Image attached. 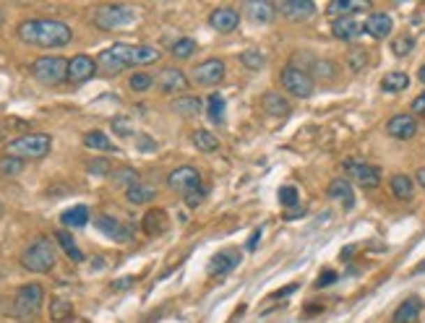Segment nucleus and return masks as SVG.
<instances>
[{
  "instance_id": "nucleus-1",
  "label": "nucleus",
  "mask_w": 425,
  "mask_h": 323,
  "mask_svg": "<svg viewBox=\"0 0 425 323\" xmlns=\"http://www.w3.org/2000/svg\"><path fill=\"white\" fill-rule=\"evenodd\" d=\"M16 34L24 45L40 50H60L73 40V31H70L68 24H63L58 19H45V16L21 21Z\"/></svg>"
},
{
  "instance_id": "nucleus-2",
  "label": "nucleus",
  "mask_w": 425,
  "mask_h": 323,
  "mask_svg": "<svg viewBox=\"0 0 425 323\" xmlns=\"http://www.w3.org/2000/svg\"><path fill=\"white\" fill-rule=\"evenodd\" d=\"M162 58V52L157 47L149 45H128V42H118L112 47L102 50L97 55V68L105 73H120L133 66H151Z\"/></svg>"
},
{
  "instance_id": "nucleus-3",
  "label": "nucleus",
  "mask_w": 425,
  "mask_h": 323,
  "mask_svg": "<svg viewBox=\"0 0 425 323\" xmlns=\"http://www.w3.org/2000/svg\"><path fill=\"white\" fill-rule=\"evenodd\" d=\"M55 261H58V253H55V243L50 237L31 240L21 253V266L31 274H47L55 269Z\"/></svg>"
},
{
  "instance_id": "nucleus-4",
  "label": "nucleus",
  "mask_w": 425,
  "mask_h": 323,
  "mask_svg": "<svg viewBox=\"0 0 425 323\" xmlns=\"http://www.w3.org/2000/svg\"><path fill=\"white\" fill-rule=\"evenodd\" d=\"M42 303H45V287L42 284H21L13 294V303H10V318H16L21 323L31 321V318H37Z\"/></svg>"
},
{
  "instance_id": "nucleus-5",
  "label": "nucleus",
  "mask_w": 425,
  "mask_h": 323,
  "mask_svg": "<svg viewBox=\"0 0 425 323\" xmlns=\"http://www.w3.org/2000/svg\"><path fill=\"white\" fill-rule=\"evenodd\" d=\"M8 157H16V159H42L50 154L52 149V138L47 133H24L19 138H10L8 141Z\"/></svg>"
},
{
  "instance_id": "nucleus-6",
  "label": "nucleus",
  "mask_w": 425,
  "mask_h": 323,
  "mask_svg": "<svg viewBox=\"0 0 425 323\" xmlns=\"http://www.w3.org/2000/svg\"><path fill=\"white\" fill-rule=\"evenodd\" d=\"M31 76L42 87H58L63 81H68V60L60 55H42L31 63Z\"/></svg>"
},
{
  "instance_id": "nucleus-7",
  "label": "nucleus",
  "mask_w": 425,
  "mask_h": 323,
  "mask_svg": "<svg viewBox=\"0 0 425 323\" xmlns=\"http://www.w3.org/2000/svg\"><path fill=\"white\" fill-rule=\"evenodd\" d=\"M136 21V10L123 3H107V6H99L94 10V27L105 31L126 29Z\"/></svg>"
},
{
  "instance_id": "nucleus-8",
  "label": "nucleus",
  "mask_w": 425,
  "mask_h": 323,
  "mask_svg": "<svg viewBox=\"0 0 425 323\" xmlns=\"http://www.w3.org/2000/svg\"><path fill=\"white\" fill-rule=\"evenodd\" d=\"M279 81H282L287 94H292V97L297 99H308L313 94V89H316V81L311 79L308 70L292 68V66H287V68L279 73Z\"/></svg>"
},
{
  "instance_id": "nucleus-9",
  "label": "nucleus",
  "mask_w": 425,
  "mask_h": 323,
  "mask_svg": "<svg viewBox=\"0 0 425 323\" xmlns=\"http://www.w3.org/2000/svg\"><path fill=\"white\" fill-rule=\"evenodd\" d=\"M345 172L350 180H355L360 188H378L381 186V170L376 165H368L360 159H345Z\"/></svg>"
},
{
  "instance_id": "nucleus-10",
  "label": "nucleus",
  "mask_w": 425,
  "mask_h": 323,
  "mask_svg": "<svg viewBox=\"0 0 425 323\" xmlns=\"http://www.w3.org/2000/svg\"><path fill=\"white\" fill-rule=\"evenodd\" d=\"M198 186H204V183H201V172H198L193 165H180L167 175V188L175 190V193H180V196L196 190Z\"/></svg>"
},
{
  "instance_id": "nucleus-11",
  "label": "nucleus",
  "mask_w": 425,
  "mask_h": 323,
  "mask_svg": "<svg viewBox=\"0 0 425 323\" xmlns=\"http://www.w3.org/2000/svg\"><path fill=\"white\" fill-rule=\"evenodd\" d=\"M225 73H228L225 60L209 58V60H204V63H198L196 68H193V81H196L198 87H217L219 81L225 79Z\"/></svg>"
},
{
  "instance_id": "nucleus-12",
  "label": "nucleus",
  "mask_w": 425,
  "mask_h": 323,
  "mask_svg": "<svg viewBox=\"0 0 425 323\" xmlns=\"http://www.w3.org/2000/svg\"><path fill=\"white\" fill-rule=\"evenodd\" d=\"M94 227H97L105 237H110L112 243H131V240H133L131 227L123 225L120 219H115V216H110V214H99L97 219H94Z\"/></svg>"
},
{
  "instance_id": "nucleus-13",
  "label": "nucleus",
  "mask_w": 425,
  "mask_h": 323,
  "mask_svg": "<svg viewBox=\"0 0 425 323\" xmlns=\"http://www.w3.org/2000/svg\"><path fill=\"white\" fill-rule=\"evenodd\" d=\"M417 118L415 115H407V112H399L394 118H389L386 123V133L392 138H399V141H410V138L417 136Z\"/></svg>"
},
{
  "instance_id": "nucleus-14",
  "label": "nucleus",
  "mask_w": 425,
  "mask_h": 323,
  "mask_svg": "<svg viewBox=\"0 0 425 323\" xmlns=\"http://www.w3.org/2000/svg\"><path fill=\"white\" fill-rule=\"evenodd\" d=\"M157 87H159L162 94H180V91H186V89H188V76H186L180 68L167 66V68L159 70Z\"/></svg>"
},
{
  "instance_id": "nucleus-15",
  "label": "nucleus",
  "mask_w": 425,
  "mask_h": 323,
  "mask_svg": "<svg viewBox=\"0 0 425 323\" xmlns=\"http://www.w3.org/2000/svg\"><path fill=\"white\" fill-rule=\"evenodd\" d=\"M97 60L89 55H73L68 60V84H84L97 73Z\"/></svg>"
},
{
  "instance_id": "nucleus-16",
  "label": "nucleus",
  "mask_w": 425,
  "mask_h": 323,
  "mask_svg": "<svg viewBox=\"0 0 425 323\" xmlns=\"http://www.w3.org/2000/svg\"><path fill=\"white\" fill-rule=\"evenodd\" d=\"M209 27L214 31H222V34H230V31H235L240 27V13L235 8H214L209 13Z\"/></svg>"
},
{
  "instance_id": "nucleus-17",
  "label": "nucleus",
  "mask_w": 425,
  "mask_h": 323,
  "mask_svg": "<svg viewBox=\"0 0 425 323\" xmlns=\"http://www.w3.org/2000/svg\"><path fill=\"white\" fill-rule=\"evenodd\" d=\"M363 31H366V27H363V21H357L355 16L334 19V24H331V34H334L336 40H342V42H355Z\"/></svg>"
},
{
  "instance_id": "nucleus-18",
  "label": "nucleus",
  "mask_w": 425,
  "mask_h": 323,
  "mask_svg": "<svg viewBox=\"0 0 425 323\" xmlns=\"http://www.w3.org/2000/svg\"><path fill=\"white\" fill-rule=\"evenodd\" d=\"M327 193L331 201L342 204V209H352V206H355V190H352V183H350L347 177H336V180H331L327 188Z\"/></svg>"
},
{
  "instance_id": "nucleus-19",
  "label": "nucleus",
  "mask_w": 425,
  "mask_h": 323,
  "mask_svg": "<svg viewBox=\"0 0 425 323\" xmlns=\"http://www.w3.org/2000/svg\"><path fill=\"white\" fill-rule=\"evenodd\" d=\"M237 264H240V253H237L235 248H230V250H219V253L209 261V276L230 274Z\"/></svg>"
},
{
  "instance_id": "nucleus-20",
  "label": "nucleus",
  "mask_w": 425,
  "mask_h": 323,
  "mask_svg": "<svg viewBox=\"0 0 425 323\" xmlns=\"http://www.w3.org/2000/svg\"><path fill=\"white\" fill-rule=\"evenodd\" d=\"M363 27H366V31L373 37V40H386L389 34H392V29H394V24H392V16L389 13H384V10H376V13H371L366 21H363Z\"/></svg>"
},
{
  "instance_id": "nucleus-21",
  "label": "nucleus",
  "mask_w": 425,
  "mask_h": 323,
  "mask_svg": "<svg viewBox=\"0 0 425 323\" xmlns=\"http://www.w3.org/2000/svg\"><path fill=\"white\" fill-rule=\"evenodd\" d=\"M277 10L285 16V19H292V21H300V19H308L316 13V3L313 0H285L279 3Z\"/></svg>"
},
{
  "instance_id": "nucleus-22",
  "label": "nucleus",
  "mask_w": 425,
  "mask_h": 323,
  "mask_svg": "<svg viewBox=\"0 0 425 323\" xmlns=\"http://www.w3.org/2000/svg\"><path fill=\"white\" fill-rule=\"evenodd\" d=\"M246 16L253 24H271L277 16V6L267 3V0H248L246 3Z\"/></svg>"
},
{
  "instance_id": "nucleus-23",
  "label": "nucleus",
  "mask_w": 425,
  "mask_h": 323,
  "mask_svg": "<svg viewBox=\"0 0 425 323\" xmlns=\"http://www.w3.org/2000/svg\"><path fill=\"white\" fill-rule=\"evenodd\" d=\"M167 211L165 209H149L144 219H141V230L147 232V235H162V232H167Z\"/></svg>"
},
{
  "instance_id": "nucleus-24",
  "label": "nucleus",
  "mask_w": 425,
  "mask_h": 323,
  "mask_svg": "<svg viewBox=\"0 0 425 323\" xmlns=\"http://www.w3.org/2000/svg\"><path fill=\"white\" fill-rule=\"evenodd\" d=\"M420 310H423V300L412 294V297H407L405 303H399V308L392 315V323H415Z\"/></svg>"
},
{
  "instance_id": "nucleus-25",
  "label": "nucleus",
  "mask_w": 425,
  "mask_h": 323,
  "mask_svg": "<svg viewBox=\"0 0 425 323\" xmlns=\"http://www.w3.org/2000/svg\"><path fill=\"white\" fill-rule=\"evenodd\" d=\"M261 107L267 115L271 118H285L290 115V102L285 99V94H279V91H267L264 97H261Z\"/></svg>"
},
{
  "instance_id": "nucleus-26",
  "label": "nucleus",
  "mask_w": 425,
  "mask_h": 323,
  "mask_svg": "<svg viewBox=\"0 0 425 323\" xmlns=\"http://www.w3.org/2000/svg\"><path fill=\"white\" fill-rule=\"evenodd\" d=\"M389 188H392V196L396 201H412V196H415V180L410 175H402V172L389 180Z\"/></svg>"
},
{
  "instance_id": "nucleus-27",
  "label": "nucleus",
  "mask_w": 425,
  "mask_h": 323,
  "mask_svg": "<svg viewBox=\"0 0 425 323\" xmlns=\"http://www.w3.org/2000/svg\"><path fill=\"white\" fill-rule=\"evenodd\" d=\"M157 198V188L154 186H147V183H136L126 190V201L133 206H144V204H151Z\"/></svg>"
},
{
  "instance_id": "nucleus-28",
  "label": "nucleus",
  "mask_w": 425,
  "mask_h": 323,
  "mask_svg": "<svg viewBox=\"0 0 425 323\" xmlns=\"http://www.w3.org/2000/svg\"><path fill=\"white\" fill-rule=\"evenodd\" d=\"M366 8V3L363 0H334L331 6H329V16H334V19H345V16H355L357 10Z\"/></svg>"
},
{
  "instance_id": "nucleus-29",
  "label": "nucleus",
  "mask_w": 425,
  "mask_h": 323,
  "mask_svg": "<svg viewBox=\"0 0 425 323\" xmlns=\"http://www.w3.org/2000/svg\"><path fill=\"white\" fill-rule=\"evenodd\" d=\"M55 240H58V245L63 248V253L68 255V261H73V264H81V261H84V253L79 250V245H76V240H73L70 232L58 230V232H55Z\"/></svg>"
},
{
  "instance_id": "nucleus-30",
  "label": "nucleus",
  "mask_w": 425,
  "mask_h": 323,
  "mask_svg": "<svg viewBox=\"0 0 425 323\" xmlns=\"http://www.w3.org/2000/svg\"><path fill=\"white\" fill-rule=\"evenodd\" d=\"M110 180H112V183H115L118 188H123V190H128L131 186L141 183L139 172H136L133 167H115V170L110 172Z\"/></svg>"
},
{
  "instance_id": "nucleus-31",
  "label": "nucleus",
  "mask_w": 425,
  "mask_h": 323,
  "mask_svg": "<svg viewBox=\"0 0 425 323\" xmlns=\"http://www.w3.org/2000/svg\"><path fill=\"white\" fill-rule=\"evenodd\" d=\"M191 141H193V147H196L198 151H204V154H211V151L219 149V138L214 136V133L204 130V128L193 130V133H191Z\"/></svg>"
},
{
  "instance_id": "nucleus-32",
  "label": "nucleus",
  "mask_w": 425,
  "mask_h": 323,
  "mask_svg": "<svg viewBox=\"0 0 425 323\" xmlns=\"http://www.w3.org/2000/svg\"><path fill=\"white\" fill-rule=\"evenodd\" d=\"M170 107L175 110L178 115H183V118H196L198 112H201V107H204V102L198 97H178Z\"/></svg>"
},
{
  "instance_id": "nucleus-33",
  "label": "nucleus",
  "mask_w": 425,
  "mask_h": 323,
  "mask_svg": "<svg viewBox=\"0 0 425 323\" xmlns=\"http://www.w3.org/2000/svg\"><path fill=\"white\" fill-rule=\"evenodd\" d=\"M84 147L94 149V151H105V154H110V151H118V149H115V144H112V141H110L102 130H91V133H87V136H84Z\"/></svg>"
},
{
  "instance_id": "nucleus-34",
  "label": "nucleus",
  "mask_w": 425,
  "mask_h": 323,
  "mask_svg": "<svg viewBox=\"0 0 425 323\" xmlns=\"http://www.w3.org/2000/svg\"><path fill=\"white\" fill-rule=\"evenodd\" d=\"M410 87V76H407L405 70H392V73H386L384 79H381V89L384 91H405Z\"/></svg>"
},
{
  "instance_id": "nucleus-35",
  "label": "nucleus",
  "mask_w": 425,
  "mask_h": 323,
  "mask_svg": "<svg viewBox=\"0 0 425 323\" xmlns=\"http://www.w3.org/2000/svg\"><path fill=\"white\" fill-rule=\"evenodd\" d=\"M60 222L66 227H84L89 222V209L87 206H73V209H66L60 214Z\"/></svg>"
},
{
  "instance_id": "nucleus-36",
  "label": "nucleus",
  "mask_w": 425,
  "mask_h": 323,
  "mask_svg": "<svg viewBox=\"0 0 425 323\" xmlns=\"http://www.w3.org/2000/svg\"><path fill=\"white\" fill-rule=\"evenodd\" d=\"M50 318L55 323H66L73 318V305L68 300H63V297H55V300H50Z\"/></svg>"
},
{
  "instance_id": "nucleus-37",
  "label": "nucleus",
  "mask_w": 425,
  "mask_h": 323,
  "mask_svg": "<svg viewBox=\"0 0 425 323\" xmlns=\"http://www.w3.org/2000/svg\"><path fill=\"white\" fill-rule=\"evenodd\" d=\"M240 63H243L248 70H261L267 66V55H264L258 47H248L240 52Z\"/></svg>"
},
{
  "instance_id": "nucleus-38",
  "label": "nucleus",
  "mask_w": 425,
  "mask_h": 323,
  "mask_svg": "<svg viewBox=\"0 0 425 323\" xmlns=\"http://www.w3.org/2000/svg\"><path fill=\"white\" fill-rule=\"evenodd\" d=\"M207 115L211 118V123H222L225 120V99H222V94L219 91H211L207 99Z\"/></svg>"
},
{
  "instance_id": "nucleus-39",
  "label": "nucleus",
  "mask_w": 425,
  "mask_h": 323,
  "mask_svg": "<svg viewBox=\"0 0 425 323\" xmlns=\"http://www.w3.org/2000/svg\"><path fill=\"white\" fill-rule=\"evenodd\" d=\"M193 52H196V40H191V37H180L170 47V55L175 60H188Z\"/></svg>"
},
{
  "instance_id": "nucleus-40",
  "label": "nucleus",
  "mask_w": 425,
  "mask_h": 323,
  "mask_svg": "<svg viewBox=\"0 0 425 323\" xmlns=\"http://www.w3.org/2000/svg\"><path fill=\"white\" fill-rule=\"evenodd\" d=\"M311 79L316 81V79H321V81H331L336 76V68H334V63L331 60H316L313 66H311Z\"/></svg>"
},
{
  "instance_id": "nucleus-41",
  "label": "nucleus",
  "mask_w": 425,
  "mask_h": 323,
  "mask_svg": "<svg viewBox=\"0 0 425 323\" xmlns=\"http://www.w3.org/2000/svg\"><path fill=\"white\" fill-rule=\"evenodd\" d=\"M151 87H154V79H151L149 73H144V70H136V73H131V79H128V89H131V91H136V94H147Z\"/></svg>"
},
{
  "instance_id": "nucleus-42",
  "label": "nucleus",
  "mask_w": 425,
  "mask_h": 323,
  "mask_svg": "<svg viewBox=\"0 0 425 323\" xmlns=\"http://www.w3.org/2000/svg\"><path fill=\"white\" fill-rule=\"evenodd\" d=\"M347 66H350V70L360 73L368 66V52L363 47H352L347 52Z\"/></svg>"
},
{
  "instance_id": "nucleus-43",
  "label": "nucleus",
  "mask_w": 425,
  "mask_h": 323,
  "mask_svg": "<svg viewBox=\"0 0 425 323\" xmlns=\"http://www.w3.org/2000/svg\"><path fill=\"white\" fill-rule=\"evenodd\" d=\"M21 170H24V162H21V159L8 157V154L0 159V175L3 177H16L21 175Z\"/></svg>"
},
{
  "instance_id": "nucleus-44",
  "label": "nucleus",
  "mask_w": 425,
  "mask_h": 323,
  "mask_svg": "<svg viewBox=\"0 0 425 323\" xmlns=\"http://www.w3.org/2000/svg\"><path fill=\"white\" fill-rule=\"evenodd\" d=\"M87 170H89L91 175H110L115 167L110 165L105 157H94V159H87Z\"/></svg>"
},
{
  "instance_id": "nucleus-45",
  "label": "nucleus",
  "mask_w": 425,
  "mask_h": 323,
  "mask_svg": "<svg viewBox=\"0 0 425 323\" xmlns=\"http://www.w3.org/2000/svg\"><path fill=\"white\" fill-rule=\"evenodd\" d=\"M412 47H415V40H412V37H396L394 45H392V52H394L396 58H405V55L412 52Z\"/></svg>"
},
{
  "instance_id": "nucleus-46",
  "label": "nucleus",
  "mask_w": 425,
  "mask_h": 323,
  "mask_svg": "<svg viewBox=\"0 0 425 323\" xmlns=\"http://www.w3.org/2000/svg\"><path fill=\"white\" fill-rule=\"evenodd\" d=\"M279 201H282V206H290V209H295L297 201H300V193H297L295 186H285L282 190H279Z\"/></svg>"
},
{
  "instance_id": "nucleus-47",
  "label": "nucleus",
  "mask_w": 425,
  "mask_h": 323,
  "mask_svg": "<svg viewBox=\"0 0 425 323\" xmlns=\"http://www.w3.org/2000/svg\"><path fill=\"white\" fill-rule=\"evenodd\" d=\"M204 198H207V188H204V186H198L196 190H191V193H186V196H183V201H186V204H188V206H198V204H201V201H204Z\"/></svg>"
},
{
  "instance_id": "nucleus-48",
  "label": "nucleus",
  "mask_w": 425,
  "mask_h": 323,
  "mask_svg": "<svg viewBox=\"0 0 425 323\" xmlns=\"http://www.w3.org/2000/svg\"><path fill=\"white\" fill-rule=\"evenodd\" d=\"M112 130H115L118 136H131V133H133V130H131V120H126V118L112 120Z\"/></svg>"
},
{
  "instance_id": "nucleus-49",
  "label": "nucleus",
  "mask_w": 425,
  "mask_h": 323,
  "mask_svg": "<svg viewBox=\"0 0 425 323\" xmlns=\"http://www.w3.org/2000/svg\"><path fill=\"white\" fill-rule=\"evenodd\" d=\"M334 282H336V271L329 269V271H321V276L316 279V287L318 290H324V287H329V284H334Z\"/></svg>"
},
{
  "instance_id": "nucleus-50",
  "label": "nucleus",
  "mask_w": 425,
  "mask_h": 323,
  "mask_svg": "<svg viewBox=\"0 0 425 323\" xmlns=\"http://www.w3.org/2000/svg\"><path fill=\"white\" fill-rule=\"evenodd\" d=\"M412 115H423L425 118V91L412 99Z\"/></svg>"
},
{
  "instance_id": "nucleus-51",
  "label": "nucleus",
  "mask_w": 425,
  "mask_h": 323,
  "mask_svg": "<svg viewBox=\"0 0 425 323\" xmlns=\"http://www.w3.org/2000/svg\"><path fill=\"white\" fill-rule=\"evenodd\" d=\"M131 284H133V276H126V279H118V282L110 284V290H115V292H120V290H128Z\"/></svg>"
},
{
  "instance_id": "nucleus-52",
  "label": "nucleus",
  "mask_w": 425,
  "mask_h": 323,
  "mask_svg": "<svg viewBox=\"0 0 425 323\" xmlns=\"http://www.w3.org/2000/svg\"><path fill=\"white\" fill-rule=\"evenodd\" d=\"M136 144H139L141 151H154V149H157V144H154L149 136H139V141H136Z\"/></svg>"
},
{
  "instance_id": "nucleus-53",
  "label": "nucleus",
  "mask_w": 425,
  "mask_h": 323,
  "mask_svg": "<svg viewBox=\"0 0 425 323\" xmlns=\"http://www.w3.org/2000/svg\"><path fill=\"white\" fill-rule=\"evenodd\" d=\"M261 232H264L261 227H258V230H253V235H251V240H248L246 250H253V248H256V243H258V237H261Z\"/></svg>"
},
{
  "instance_id": "nucleus-54",
  "label": "nucleus",
  "mask_w": 425,
  "mask_h": 323,
  "mask_svg": "<svg viewBox=\"0 0 425 323\" xmlns=\"http://www.w3.org/2000/svg\"><path fill=\"white\" fill-rule=\"evenodd\" d=\"M297 290V284H287L285 290H277V292L271 294V297H285V294H290V292H295Z\"/></svg>"
},
{
  "instance_id": "nucleus-55",
  "label": "nucleus",
  "mask_w": 425,
  "mask_h": 323,
  "mask_svg": "<svg viewBox=\"0 0 425 323\" xmlns=\"http://www.w3.org/2000/svg\"><path fill=\"white\" fill-rule=\"evenodd\" d=\"M415 180H417V186H420V188H423V190H425V167H417Z\"/></svg>"
},
{
  "instance_id": "nucleus-56",
  "label": "nucleus",
  "mask_w": 425,
  "mask_h": 323,
  "mask_svg": "<svg viewBox=\"0 0 425 323\" xmlns=\"http://www.w3.org/2000/svg\"><path fill=\"white\" fill-rule=\"evenodd\" d=\"M412 274H425V258L415 266V271H412Z\"/></svg>"
},
{
  "instance_id": "nucleus-57",
  "label": "nucleus",
  "mask_w": 425,
  "mask_h": 323,
  "mask_svg": "<svg viewBox=\"0 0 425 323\" xmlns=\"http://www.w3.org/2000/svg\"><path fill=\"white\" fill-rule=\"evenodd\" d=\"M417 79H420V84L425 87V63L420 66V70H417Z\"/></svg>"
},
{
  "instance_id": "nucleus-58",
  "label": "nucleus",
  "mask_w": 425,
  "mask_h": 323,
  "mask_svg": "<svg viewBox=\"0 0 425 323\" xmlns=\"http://www.w3.org/2000/svg\"><path fill=\"white\" fill-rule=\"evenodd\" d=\"M297 216H303V211H300V209H292V211L287 214V219H297Z\"/></svg>"
},
{
  "instance_id": "nucleus-59",
  "label": "nucleus",
  "mask_w": 425,
  "mask_h": 323,
  "mask_svg": "<svg viewBox=\"0 0 425 323\" xmlns=\"http://www.w3.org/2000/svg\"><path fill=\"white\" fill-rule=\"evenodd\" d=\"M0 211H3V201H0Z\"/></svg>"
}]
</instances>
